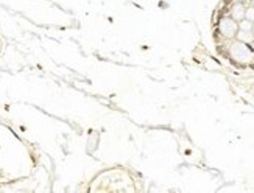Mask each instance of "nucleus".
<instances>
[{
	"label": "nucleus",
	"mask_w": 254,
	"mask_h": 193,
	"mask_svg": "<svg viewBox=\"0 0 254 193\" xmlns=\"http://www.w3.org/2000/svg\"><path fill=\"white\" fill-rule=\"evenodd\" d=\"M251 32H253V34H254V22H253V30H251Z\"/></svg>",
	"instance_id": "8"
},
{
	"label": "nucleus",
	"mask_w": 254,
	"mask_h": 193,
	"mask_svg": "<svg viewBox=\"0 0 254 193\" xmlns=\"http://www.w3.org/2000/svg\"><path fill=\"white\" fill-rule=\"evenodd\" d=\"M229 55H231V58L234 59V61L240 63V64L250 63L251 59L254 58L251 48L248 47V44L240 42V41H236L233 46L229 47Z\"/></svg>",
	"instance_id": "1"
},
{
	"label": "nucleus",
	"mask_w": 254,
	"mask_h": 193,
	"mask_svg": "<svg viewBox=\"0 0 254 193\" xmlns=\"http://www.w3.org/2000/svg\"><path fill=\"white\" fill-rule=\"evenodd\" d=\"M236 38H237V41L245 42V44H248V46H250V44L254 41V34H253V32H243V30H237Z\"/></svg>",
	"instance_id": "4"
},
{
	"label": "nucleus",
	"mask_w": 254,
	"mask_h": 193,
	"mask_svg": "<svg viewBox=\"0 0 254 193\" xmlns=\"http://www.w3.org/2000/svg\"><path fill=\"white\" fill-rule=\"evenodd\" d=\"M245 5L243 3H240V2H237V3H234L233 5V8H231V17H233L234 20H242V19H245Z\"/></svg>",
	"instance_id": "3"
},
{
	"label": "nucleus",
	"mask_w": 254,
	"mask_h": 193,
	"mask_svg": "<svg viewBox=\"0 0 254 193\" xmlns=\"http://www.w3.org/2000/svg\"><path fill=\"white\" fill-rule=\"evenodd\" d=\"M250 46H251V50H254V41H253V42L250 44Z\"/></svg>",
	"instance_id": "7"
},
{
	"label": "nucleus",
	"mask_w": 254,
	"mask_h": 193,
	"mask_svg": "<svg viewBox=\"0 0 254 193\" xmlns=\"http://www.w3.org/2000/svg\"><path fill=\"white\" fill-rule=\"evenodd\" d=\"M245 19L250 22H254V6H250V8L245 10Z\"/></svg>",
	"instance_id": "6"
},
{
	"label": "nucleus",
	"mask_w": 254,
	"mask_h": 193,
	"mask_svg": "<svg viewBox=\"0 0 254 193\" xmlns=\"http://www.w3.org/2000/svg\"><path fill=\"white\" fill-rule=\"evenodd\" d=\"M238 30V22L233 17H223L219 22V32L225 39H233L236 38V33Z\"/></svg>",
	"instance_id": "2"
},
{
	"label": "nucleus",
	"mask_w": 254,
	"mask_h": 193,
	"mask_svg": "<svg viewBox=\"0 0 254 193\" xmlns=\"http://www.w3.org/2000/svg\"><path fill=\"white\" fill-rule=\"evenodd\" d=\"M238 30H243V32H251V30H253V22L246 20V19L238 20Z\"/></svg>",
	"instance_id": "5"
}]
</instances>
